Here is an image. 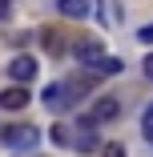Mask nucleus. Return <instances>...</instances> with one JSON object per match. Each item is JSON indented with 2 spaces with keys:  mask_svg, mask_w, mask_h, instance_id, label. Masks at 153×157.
I'll return each instance as SVG.
<instances>
[{
  "mask_svg": "<svg viewBox=\"0 0 153 157\" xmlns=\"http://www.w3.org/2000/svg\"><path fill=\"white\" fill-rule=\"evenodd\" d=\"M117 117H121V101H117V97H97V101H93V109L85 113V121L93 125V129H97V125L117 121Z\"/></svg>",
  "mask_w": 153,
  "mask_h": 157,
  "instance_id": "nucleus-1",
  "label": "nucleus"
},
{
  "mask_svg": "<svg viewBox=\"0 0 153 157\" xmlns=\"http://www.w3.org/2000/svg\"><path fill=\"white\" fill-rule=\"evenodd\" d=\"M73 52H77V60L85 69H97L101 60H105V48H101V40H93V36H81L77 44H73Z\"/></svg>",
  "mask_w": 153,
  "mask_h": 157,
  "instance_id": "nucleus-2",
  "label": "nucleus"
},
{
  "mask_svg": "<svg viewBox=\"0 0 153 157\" xmlns=\"http://www.w3.org/2000/svg\"><path fill=\"white\" fill-rule=\"evenodd\" d=\"M4 141H8V149H36L40 129L36 125H16V129H4Z\"/></svg>",
  "mask_w": 153,
  "mask_h": 157,
  "instance_id": "nucleus-3",
  "label": "nucleus"
},
{
  "mask_svg": "<svg viewBox=\"0 0 153 157\" xmlns=\"http://www.w3.org/2000/svg\"><path fill=\"white\" fill-rule=\"evenodd\" d=\"M8 77H12L16 85H24V81H33V77H36V60L28 56V52L12 56V65H8Z\"/></svg>",
  "mask_w": 153,
  "mask_h": 157,
  "instance_id": "nucleus-4",
  "label": "nucleus"
},
{
  "mask_svg": "<svg viewBox=\"0 0 153 157\" xmlns=\"http://www.w3.org/2000/svg\"><path fill=\"white\" fill-rule=\"evenodd\" d=\"M24 105H28V89H24V85H12V89H4V93H0V109L20 113Z\"/></svg>",
  "mask_w": 153,
  "mask_h": 157,
  "instance_id": "nucleus-5",
  "label": "nucleus"
},
{
  "mask_svg": "<svg viewBox=\"0 0 153 157\" xmlns=\"http://www.w3.org/2000/svg\"><path fill=\"white\" fill-rule=\"evenodd\" d=\"M40 101L56 113V109H69V89H65V81H56V85H48L44 93H40Z\"/></svg>",
  "mask_w": 153,
  "mask_h": 157,
  "instance_id": "nucleus-6",
  "label": "nucleus"
},
{
  "mask_svg": "<svg viewBox=\"0 0 153 157\" xmlns=\"http://www.w3.org/2000/svg\"><path fill=\"white\" fill-rule=\"evenodd\" d=\"M56 8L65 16H73V20H85L89 12H93V0H56Z\"/></svg>",
  "mask_w": 153,
  "mask_h": 157,
  "instance_id": "nucleus-7",
  "label": "nucleus"
},
{
  "mask_svg": "<svg viewBox=\"0 0 153 157\" xmlns=\"http://www.w3.org/2000/svg\"><path fill=\"white\" fill-rule=\"evenodd\" d=\"M40 40H44V48H48L52 56H60V52H65V36H60L56 28H44V33H40Z\"/></svg>",
  "mask_w": 153,
  "mask_h": 157,
  "instance_id": "nucleus-8",
  "label": "nucleus"
},
{
  "mask_svg": "<svg viewBox=\"0 0 153 157\" xmlns=\"http://www.w3.org/2000/svg\"><path fill=\"white\" fill-rule=\"evenodd\" d=\"M65 89H69V105H77L85 93L93 89V81H89V77H85V81H65Z\"/></svg>",
  "mask_w": 153,
  "mask_h": 157,
  "instance_id": "nucleus-9",
  "label": "nucleus"
},
{
  "mask_svg": "<svg viewBox=\"0 0 153 157\" xmlns=\"http://www.w3.org/2000/svg\"><path fill=\"white\" fill-rule=\"evenodd\" d=\"M121 69H125V60H121V56H105L101 65H97V73H121Z\"/></svg>",
  "mask_w": 153,
  "mask_h": 157,
  "instance_id": "nucleus-10",
  "label": "nucleus"
},
{
  "mask_svg": "<svg viewBox=\"0 0 153 157\" xmlns=\"http://www.w3.org/2000/svg\"><path fill=\"white\" fill-rule=\"evenodd\" d=\"M141 133H145V141L153 145V105L145 109V117H141Z\"/></svg>",
  "mask_w": 153,
  "mask_h": 157,
  "instance_id": "nucleus-11",
  "label": "nucleus"
},
{
  "mask_svg": "<svg viewBox=\"0 0 153 157\" xmlns=\"http://www.w3.org/2000/svg\"><path fill=\"white\" fill-rule=\"evenodd\" d=\"M101 157H125V145L109 141V145H101Z\"/></svg>",
  "mask_w": 153,
  "mask_h": 157,
  "instance_id": "nucleus-12",
  "label": "nucleus"
},
{
  "mask_svg": "<svg viewBox=\"0 0 153 157\" xmlns=\"http://www.w3.org/2000/svg\"><path fill=\"white\" fill-rule=\"evenodd\" d=\"M141 69H145V77L153 81V52H145V65H141Z\"/></svg>",
  "mask_w": 153,
  "mask_h": 157,
  "instance_id": "nucleus-13",
  "label": "nucleus"
},
{
  "mask_svg": "<svg viewBox=\"0 0 153 157\" xmlns=\"http://www.w3.org/2000/svg\"><path fill=\"white\" fill-rule=\"evenodd\" d=\"M137 36H141V40L149 44V40H153V24H145V28H141V33H137Z\"/></svg>",
  "mask_w": 153,
  "mask_h": 157,
  "instance_id": "nucleus-14",
  "label": "nucleus"
}]
</instances>
